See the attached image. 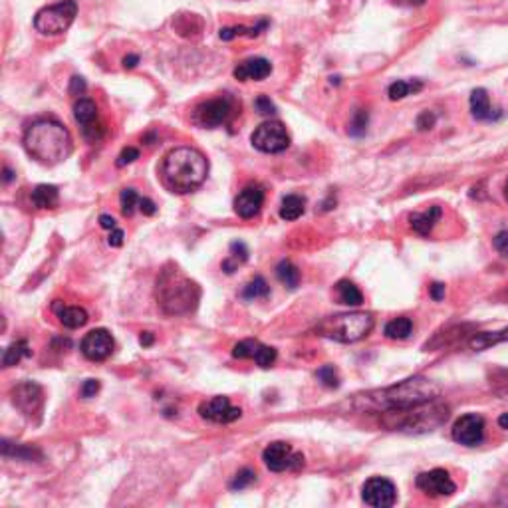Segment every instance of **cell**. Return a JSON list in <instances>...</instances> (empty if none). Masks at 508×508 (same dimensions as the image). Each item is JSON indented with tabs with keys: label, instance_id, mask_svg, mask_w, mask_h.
<instances>
[{
	"label": "cell",
	"instance_id": "obj_33",
	"mask_svg": "<svg viewBox=\"0 0 508 508\" xmlns=\"http://www.w3.org/2000/svg\"><path fill=\"white\" fill-rule=\"evenodd\" d=\"M270 294V286L266 284V280L262 276H254V280H250L245 290H243V298L245 300H256V298H266Z\"/></svg>",
	"mask_w": 508,
	"mask_h": 508
},
{
	"label": "cell",
	"instance_id": "obj_46",
	"mask_svg": "<svg viewBox=\"0 0 508 508\" xmlns=\"http://www.w3.org/2000/svg\"><path fill=\"white\" fill-rule=\"evenodd\" d=\"M495 248L502 254L508 256V231H502L495 236Z\"/></svg>",
	"mask_w": 508,
	"mask_h": 508
},
{
	"label": "cell",
	"instance_id": "obj_53",
	"mask_svg": "<svg viewBox=\"0 0 508 508\" xmlns=\"http://www.w3.org/2000/svg\"><path fill=\"white\" fill-rule=\"evenodd\" d=\"M498 425L502 427V429H508V413H502V415L498 417Z\"/></svg>",
	"mask_w": 508,
	"mask_h": 508
},
{
	"label": "cell",
	"instance_id": "obj_36",
	"mask_svg": "<svg viewBox=\"0 0 508 508\" xmlns=\"http://www.w3.org/2000/svg\"><path fill=\"white\" fill-rule=\"evenodd\" d=\"M254 481H256V473L252 468H243V470H238L234 475V479L229 484V489L231 491H243V489H247L248 484H252Z\"/></svg>",
	"mask_w": 508,
	"mask_h": 508
},
{
	"label": "cell",
	"instance_id": "obj_49",
	"mask_svg": "<svg viewBox=\"0 0 508 508\" xmlns=\"http://www.w3.org/2000/svg\"><path fill=\"white\" fill-rule=\"evenodd\" d=\"M443 296H445V284L435 282V284L431 286V298L439 302V300H443Z\"/></svg>",
	"mask_w": 508,
	"mask_h": 508
},
{
	"label": "cell",
	"instance_id": "obj_29",
	"mask_svg": "<svg viewBox=\"0 0 508 508\" xmlns=\"http://www.w3.org/2000/svg\"><path fill=\"white\" fill-rule=\"evenodd\" d=\"M268 26V20H261L256 26L247 28V26H229V28H220L219 36L222 40H233L236 36H248V38H254L259 36L264 28Z\"/></svg>",
	"mask_w": 508,
	"mask_h": 508
},
{
	"label": "cell",
	"instance_id": "obj_15",
	"mask_svg": "<svg viewBox=\"0 0 508 508\" xmlns=\"http://www.w3.org/2000/svg\"><path fill=\"white\" fill-rule=\"evenodd\" d=\"M199 415L213 423H233L236 419H240L243 411L240 407H233L229 398L217 395L199 405Z\"/></svg>",
	"mask_w": 508,
	"mask_h": 508
},
{
	"label": "cell",
	"instance_id": "obj_44",
	"mask_svg": "<svg viewBox=\"0 0 508 508\" xmlns=\"http://www.w3.org/2000/svg\"><path fill=\"white\" fill-rule=\"evenodd\" d=\"M97 391H99V382L97 379H88V382H83L82 389H80V395L83 399L96 398Z\"/></svg>",
	"mask_w": 508,
	"mask_h": 508
},
{
	"label": "cell",
	"instance_id": "obj_17",
	"mask_svg": "<svg viewBox=\"0 0 508 508\" xmlns=\"http://www.w3.org/2000/svg\"><path fill=\"white\" fill-rule=\"evenodd\" d=\"M264 205V189L261 185H247L234 199V211L240 219H252Z\"/></svg>",
	"mask_w": 508,
	"mask_h": 508
},
{
	"label": "cell",
	"instance_id": "obj_5",
	"mask_svg": "<svg viewBox=\"0 0 508 508\" xmlns=\"http://www.w3.org/2000/svg\"><path fill=\"white\" fill-rule=\"evenodd\" d=\"M157 300L165 314H187L199 302V288L177 268L163 270L157 280Z\"/></svg>",
	"mask_w": 508,
	"mask_h": 508
},
{
	"label": "cell",
	"instance_id": "obj_13",
	"mask_svg": "<svg viewBox=\"0 0 508 508\" xmlns=\"http://www.w3.org/2000/svg\"><path fill=\"white\" fill-rule=\"evenodd\" d=\"M453 439L465 447H477L484 439V419L477 413L463 415L453 427Z\"/></svg>",
	"mask_w": 508,
	"mask_h": 508
},
{
	"label": "cell",
	"instance_id": "obj_21",
	"mask_svg": "<svg viewBox=\"0 0 508 508\" xmlns=\"http://www.w3.org/2000/svg\"><path fill=\"white\" fill-rule=\"evenodd\" d=\"M441 219V206H431L423 213H413L409 217L411 222V229L415 233H419L421 236H429V233L433 231V227L437 224V220Z\"/></svg>",
	"mask_w": 508,
	"mask_h": 508
},
{
	"label": "cell",
	"instance_id": "obj_56",
	"mask_svg": "<svg viewBox=\"0 0 508 508\" xmlns=\"http://www.w3.org/2000/svg\"><path fill=\"white\" fill-rule=\"evenodd\" d=\"M507 199H508V189H507Z\"/></svg>",
	"mask_w": 508,
	"mask_h": 508
},
{
	"label": "cell",
	"instance_id": "obj_12",
	"mask_svg": "<svg viewBox=\"0 0 508 508\" xmlns=\"http://www.w3.org/2000/svg\"><path fill=\"white\" fill-rule=\"evenodd\" d=\"M361 498L370 507L389 508L398 502V489L389 479L371 477L370 481H366L363 489H361Z\"/></svg>",
	"mask_w": 508,
	"mask_h": 508
},
{
	"label": "cell",
	"instance_id": "obj_38",
	"mask_svg": "<svg viewBox=\"0 0 508 508\" xmlns=\"http://www.w3.org/2000/svg\"><path fill=\"white\" fill-rule=\"evenodd\" d=\"M254 361L261 366V368H270L272 363L276 361V350L275 347H270V345H264L261 343V347H259V352H256V356H254Z\"/></svg>",
	"mask_w": 508,
	"mask_h": 508
},
{
	"label": "cell",
	"instance_id": "obj_27",
	"mask_svg": "<svg viewBox=\"0 0 508 508\" xmlns=\"http://www.w3.org/2000/svg\"><path fill=\"white\" fill-rule=\"evenodd\" d=\"M336 294H338V300L345 306H359L363 302V294L350 280H340L336 284Z\"/></svg>",
	"mask_w": 508,
	"mask_h": 508
},
{
	"label": "cell",
	"instance_id": "obj_43",
	"mask_svg": "<svg viewBox=\"0 0 508 508\" xmlns=\"http://www.w3.org/2000/svg\"><path fill=\"white\" fill-rule=\"evenodd\" d=\"M82 133H83V138L88 139V141H97V139H101V136H104V127L97 124L83 125Z\"/></svg>",
	"mask_w": 508,
	"mask_h": 508
},
{
	"label": "cell",
	"instance_id": "obj_32",
	"mask_svg": "<svg viewBox=\"0 0 508 508\" xmlns=\"http://www.w3.org/2000/svg\"><path fill=\"white\" fill-rule=\"evenodd\" d=\"M423 88V83L419 82V80H415V82H393L389 85V90H387V94H389V99H393V101H398V99H403V97H407L409 94H415V92H419Z\"/></svg>",
	"mask_w": 508,
	"mask_h": 508
},
{
	"label": "cell",
	"instance_id": "obj_50",
	"mask_svg": "<svg viewBox=\"0 0 508 508\" xmlns=\"http://www.w3.org/2000/svg\"><path fill=\"white\" fill-rule=\"evenodd\" d=\"M99 224H101V229H110V231H113V229L117 227L115 219L110 217V215H101V217H99Z\"/></svg>",
	"mask_w": 508,
	"mask_h": 508
},
{
	"label": "cell",
	"instance_id": "obj_23",
	"mask_svg": "<svg viewBox=\"0 0 508 508\" xmlns=\"http://www.w3.org/2000/svg\"><path fill=\"white\" fill-rule=\"evenodd\" d=\"M60 201V192L54 185H38L32 191V203L36 208H54Z\"/></svg>",
	"mask_w": 508,
	"mask_h": 508
},
{
	"label": "cell",
	"instance_id": "obj_35",
	"mask_svg": "<svg viewBox=\"0 0 508 508\" xmlns=\"http://www.w3.org/2000/svg\"><path fill=\"white\" fill-rule=\"evenodd\" d=\"M139 197L138 191L136 189H131V187H127L122 191L120 195V203H122V213H124L125 217H131L133 213H136V206L139 205Z\"/></svg>",
	"mask_w": 508,
	"mask_h": 508
},
{
	"label": "cell",
	"instance_id": "obj_10",
	"mask_svg": "<svg viewBox=\"0 0 508 508\" xmlns=\"http://www.w3.org/2000/svg\"><path fill=\"white\" fill-rule=\"evenodd\" d=\"M262 461L264 465L275 470V473H282V470H296V468L304 467V457L300 453H294L292 447L284 441H276L270 443L264 451H262Z\"/></svg>",
	"mask_w": 508,
	"mask_h": 508
},
{
	"label": "cell",
	"instance_id": "obj_26",
	"mask_svg": "<svg viewBox=\"0 0 508 508\" xmlns=\"http://www.w3.org/2000/svg\"><path fill=\"white\" fill-rule=\"evenodd\" d=\"M413 331V322L409 318L401 316V318H395V320H391V322H387L385 324V338H389V340H407L409 336H411Z\"/></svg>",
	"mask_w": 508,
	"mask_h": 508
},
{
	"label": "cell",
	"instance_id": "obj_28",
	"mask_svg": "<svg viewBox=\"0 0 508 508\" xmlns=\"http://www.w3.org/2000/svg\"><path fill=\"white\" fill-rule=\"evenodd\" d=\"M30 345H28L26 340H18V342H13L6 350H4V356H2V366L4 368H13L16 366L22 357L30 356Z\"/></svg>",
	"mask_w": 508,
	"mask_h": 508
},
{
	"label": "cell",
	"instance_id": "obj_20",
	"mask_svg": "<svg viewBox=\"0 0 508 508\" xmlns=\"http://www.w3.org/2000/svg\"><path fill=\"white\" fill-rule=\"evenodd\" d=\"M470 113L479 122H493L495 120L491 97L486 94V90H482V88L473 90V94H470Z\"/></svg>",
	"mask_w": 508,
	"mask_h": 508
},
{
	"label": "cell",
	"instance_id": "obj_4",
	"mask_svg": "<svg viewBox=\"0 0 508 508\" xmlns=\"http://www.w3.org/2000/svg\"><path fill=\"white\" fill-rule=\"evenodd\" d=\"M449 405H445L439 399H431L425 403L405 407V409H391L384 411V425L391 431L403 433H429L435 431L449 419Z\"/></svg>",
	"mask_w": 508,
	"mask_h": 508
},
{
	"label": "cell",
	"instance_id": "obj_16",
	"mask_svg": "<svg viewBox=\"0 0 508 508\" xmlns=\"http://www.w3.org/2000/svg\"><path fill=\"white\" fill-rule=\"evenodd\" d=\"M417 489L429 496H451L457 491L453 479L445 468H433L417 477Z\"/></svg>",
	"mask_w": 508,
	"mask_h": 508
},
{
	"label": "cell",
	"instance_id": "obj_18",
	"mask_svg": "<svg viewBox=\"0 0 508 508\" xmlns=\"http://www.w3.org/2000/svg\"><path fill=\"white\" fill-rule=\"evenodd\" d=\"M272 74V64L266 58H248L245 62H240L234 68V78L240 82H248V80H264Z\"/></svg>",
	"mask_w": 508,
	"mask_h": 508
},
{
	"label": "cell",
	"instance_id": "obj_39",
	"mask_svg": "<svg viewBox=\"0 0 508 508\" xmlns=\"http://www.w3.org/2000/svg\"><path fill=\"white\" fill-rule=\"evenodd\" d=\"M366 129H368V111L357 110L356 113H354L352 125H350V133H352L354 138H359V136L366 133Z\"/></svg>",
	"mask_w": 508,
	"mask_h": 508
},
{
	"label": "cell",
	"instance_id": "obj_6",
	"mask_svg": "<svg viewBox=\"0 0 508 508\" xmlns=\"http://www.w3.org/2000/svg\"><path fill=\"white\" fill-rule=\"evenodd\" d=\"M375 326L370 312H347L324 318L316 326V334L340 343H354L363 340Z\"/></svg>",
	"mask_w": 508,
	"mask_h": 508
},
{
	"label": "cell",
	"instance_id": "obj_42",
	"mask_svg": "<svg viewBox=\"0 0 508 508\" xmlns=\"http://www.w3.org/2000/svg\"><path fill=\"white\" fill-rule=\"evenodd\" d=\"M136 159H139V149H136V147H125L124 151L120 153V157H117L115 165L125 167V165H129V163H133Z\"/></svg>",
	"mask_w": 508,
	"mask_h": 508
},
{
	"label": "cell",
	"instance_id": "obj_2",
	"mask_svg": "<svg viewBox=\"0 0 508 508\" xmlns=\"http://www.w3.org/2000/svg\"><path fill=\"white\" fill-rule=\"evenodd\" d=\"M24 149L38 163L52 167L68 159L74 143L69 131L60 122L38 120L24 133Z\"/></svg>",
	"mask_w": 508,
	"mask_h": 508
},
{
	"label": "cell",
	"instance_id": "obj_48",
	"mask_svg": "<svg viewBox=\"0 0 508 508\" xmlns=\"http://www.w3.org/2000/svg\"><path fill=\"white\" fill-rule=\"evenodd\" d=\"M108 243H110V247H122V245H124V231L115 227V229L111 231Z\"/></svg>",
	"mask_w": 508,
	"mask_h": 508
},
{
	"label": "cell",
	"instance_id": "obj_24",
	"mask_svg": "<svg viewBox=\"0 0 508 508\" xmlns=\"http://www.w3.org/2000/svg\"><path fill=\"white\" fill-rule=\"evenodd\" d=\"M74 117L76 122L82 125H92L96 124L97 120V106L94 104V99L90 97H80L76 104H74Z\"/></svg>",
	"mask_w": 508,
	"mask_h": 508
},
{
	"label": "cell",
	"instance_id": "obj_41",
	"mask_svg": "<svg viewBox=\"0 0 508 508\" xmlns=\"http://www.w3.org/2000/svg\"><path fill=\"white\" fill-rule=\"evenodd\" d=\"M435 122H437L435 113L427 110V111H423V113H419V117H417L415 125H417V129H419V131H427V129H431V127L435 125Z\"/></svg>",
	"mask_w": 508,
	"mask_h": 508
},
{
	"label": "cell",
	"instance_id": "obj_22",
	"mask_svg": "<svg viewBox=\"0 0 508 508\" xmlns=\"http://www.w3.org/2000/svg\"><path fill=\"white\" fill-rule=\"evenodd\" d=\"M508 342V328L500 331H482V334H475L470 338V350L475 352H482V350H489L491 345H496V343Z\"/></svg>",
	"mask_w": 508,
	"mask_h": 508
},
{
	"label": "cell",
	"instance_id": "obj_31",
	"mask_svg": "<svg viewBox=\"0 0 508 508\" xmlns=\"http://www.w3.org/2000/svg\"><path fill=\"white\" fill-rule=\"evenodd\" d=\"M247 259H248V248L245 247L243 243H233V245H231V254H229V259L222 262V270H224L227 275H233L234 270H236V266L243 264Z\"/></svg>",
	"mask_w": 508,
	"mask_h": 508
},
{
	"label": "cell",
	"instance_id": "obj_30",
	"mask_svg": "<svg viewBox=\"0 0 508 508\" xmlns=\"http://www.w3.org/2000/svg\"><path fill=\"white\" fill-rule=\"evenodd\" d=\"M276 276H278V280H280L284 286H288L290 290L298 288V284H300V270H298L290 261H282L278 266H276Z\"/></svg>",
	"mask_w": 508,
	"mask_h": 508
},
{
	"label": "cell",
	"instance_id": "obj_55",
	"mask_svg": "<svg viewBox=\"0 0 508 508\" xmlns=\"http://www.w3.org/2000/svg\"><path fill=\"white\" fill-rule=\"evenodd\" d=\"M407 2H409V4H413V6H423L427 0H407Z\"/></svg>",
	"mask_w": 508,
	"mask_h": 508
},
{
	"label": "cell",
	"instance_id": "obj_11",
	"mask_svg": "<svg viewBox=\"0 0 508 508\" xmlns=\"http://www.w3.org/2000/svg\"><path fill=\"white\" fill-rule=\"evenodd\" d=\"M14 407H18L20 411L26 415L28 419L32 417H40L42 407H44V391L36 382H22L10 391Z\"/></svg>",
	"mask_w": 508,
	"mask_h": 508
},
{
	"label": "cell",
	"instance_id": "obj_8",
	"mask_svg": "<svg viewBox=\"0 0 508 508\" xmlns=\"http://www.w3.org/2000/svg\"><path fill=\"white\" fill-rule=\"evenodd\" d=\"M233 115V99L227 96L215 97V99H208L199 104L195 110H192V124L197 127H203V129H215L220 125L229 124Z\"/></svg>",
	"mask_w": 508,
	"mask_h": 508
},
{
	"label": "cell",
	"instance_id": "obj_45",
	"mask_svg": "<svg viewBox=\"0 0 508 508\" xmlns=\"http://www.w3.org/2000/svg\"><path fill=\"white\" fill-rule=\"evenodd\" d=\"M68 92H69V96H83V92H85V82H83V78H80V76H74V78L69 80Z\"/></svg>",
	"mask_w": 508,
	"mask_h": 508
},
{
	"label": "cell",
	"instance_id": "obj_52",
	"mask_svg": "<svg viewBox=\"0 0 508 508\" xmlns=\"http://www.w3.org/2000/svg\"><path fill=\"white\" fill-rule=\"evenodd\" d=\"M139 343H141V345H151V343H153V334H151V331H145V334H143V336L139 338Z\"/></svg>",
	"mask_w": 508,
	"mask_h": 508
},
{
	"label": "cell",
	"instance_id": "obj_51",
	"mask_svg": "<svg viewBox=\"0 0 508 508\" xmlns=\"http://www.w3.org/2000/svg\"><path fill=\"white\" fill-rule=\"evenodd\" d=\"M138 62H139V56L138 54L125 56V58H124V68L125 69L136 68V66H138Z\"/></svg>",
	"mask_w": 508,
	"mask_h": 508
},
{
	"label": "cell",
	"instance_id": "obj_40",
	"mask_svg": "<svg viewBox=\"0 0 508 508\" xmlns=\"http://www.w3.org/2000/svg\"><path fill=\"white\" fill-rule=\"evenodd\" d=\"M254 108L261 115H275L276 113V106L272 104V99L268 96H259L256 101H254Z\"/></svg>",
	"mask_w": 508,
	"mask_h": 508
},
{
	"label": "cell",
	"instance_id": "obj_19",
	"mask_svg": "<svg viewBox=\"0 0 508 508\" xmlns=\"http://www.w3.org/2000/svg\"><path fill=\"white\" fill-rule=\"evenodd\" d=\"M54 312L60 318V324L66 326L69 330H76V328H82L88 324V312L80 308V306H64L62 302L54 304Z\"/></svg>",
	"mask_w": 508,
	"mask_h": 508
},
{
	"label": "cell",
	"instance_id": "obj_47",
	"mask_svg": "<svg viewBox=\"0 0 508 508\" xmlns=\"http://www.w3.org/2000/svg\"><path fill=\"white\" fill-rule=\"evenodd\" d=\"M139 211L143 213V215H147V217H151L157 213V205L153 203L151 199H147V197H141L139 199Z\"/></svg>",
	"mask_w": 508,
	"mask_h": 508
},
{
	"label": "cell",
	"instance_id": "obj_25",
	"mask_svg": "<svg viewBox=\"0 0 508 508\" xmlns=\"http://www.w3.org/2000/svg\"><path fill=\"white\" fill-rule=\"evenodd\" d=\"M306 211V199L300 195H288L282 199V206H280V217L284 220H296L300 219Z\"/></svg>",
	"mask_w": 508,
	"mask_h": 508
},
{
	"label": "cell",
	"instance_id": "obj_1",
	"mask_svg": "<svg viewBox=\"0 0 508 508\" xmlns=\"http://www.w3.org/2000/svg\"><path fill=\"white\" fill-rule=\"evenodd\" d=\"M441 395V387L435 382L423 375H415L398 385L375 389L356 395L354 407L357 411H391V409H405L419 403H425Z\"/></svg>",
	"mask_w": 508,
	"mask_h": 508
},
{
	"label": "cell",
	"instance_id": "obj_37",
	"mask_svg": "<svg viewBox=\"0 0 508 508\" xmlns=\"http://www.w3.org/2000/svg\"><path fill=\"white\" fill-rule=\"evenodd\" d=\"M316 377L322 382V385L330 387V389H336L340 387V377H338V371L334 370V366H324L316 371Z\"/></svg>",
	"mask_w": 508,
	"mask_h": 508
},
{
	"label": "cell",
	"instance_id": "obj_3",
	"mask_svg": "<svg viewBox=\"0 0 508 508\" xmlns=\"http://www.w3.org/2000/svg\"><path fill=\"white\" fill-rule=\"evenodd\" d=\"M208 175V161L195 147H175L167 153L161 177L169 191L185 195L199 189Z\"/></svg>",
	"mask_w": 508,
	"mask_h": 508
},
{
	"label": "cell",
	"instance_id": "obj_7",
	"mask_svg": "<svg viewBox=\"0 0 508 508\" xmlns=\"http://www.w3.org/2000/svg\"><path fill=\"white\" fill-rule=\"evenodd\" d=\"M78 14L76 0H60L52 6H46L34 16V28L42 36H60L64 34Z\"/></svg>",
	"mask_w": 508,
	"mask_h": 508
},
{
	"label": "cell",
	"instance_id": "obj_9",
	"mask_svg": "<svg viewBox=\"0 0 508 508\" xmlns=\"http://www.w3.org/2000/svg\"><path fill=\"white\" fill-rule=\"evenodd\" d=\"M252 145L262 153H282L290 147V136L282 122H264L250 136Z\"/></svg>",
	"mask_w": 508,
	"mask_h": 508
},
{
	"label": "cell",
	"instance_id": "obj_34",
	"mask_svg": "<svg viewBox=\"0 0 508 508\" xmlns=\"http://www.w3.org/2000/svg\"><path fill=\"white\" fill-rule=\"evenodd\" d=\"M259 347H261V342H256V340H243L233 347V357H236V359H254Z\"/></svg>",
	"mask_w": 508,
	"mask_h": 508
},
{
	"label": "cell",
	"instance_id": "obj_14",
	"mask_svg": "<svg viewBox=\"0 0 508 508\" xmlns=\"http://www.w3.org/2000/svg\"><path fill=\"white\" fill-rule=\"evenodd\" d=\"M115 347V342L111 338V334L104 328H97V330H92L90 334H85V338L82 340V354L90 361H104L111 356Z\"/></svg>",
	"mask_w": 508,
	"mask_h": 508
},
{
	"label": "cell",
	"instance_id": "obj_54",
	"mask_svg": "<svg viewBox=\"0 0 508 508\" xmlns=\"http://www.w3.org/2000/svg\"><path fill=\"white\" fill-rule=\"evenodd\" d=\"M14 177V173L8 169V167H4V183H10Z\"/></svg>",
	"mask_w": 508,
	"mask_h": 508
}]
</instances>
